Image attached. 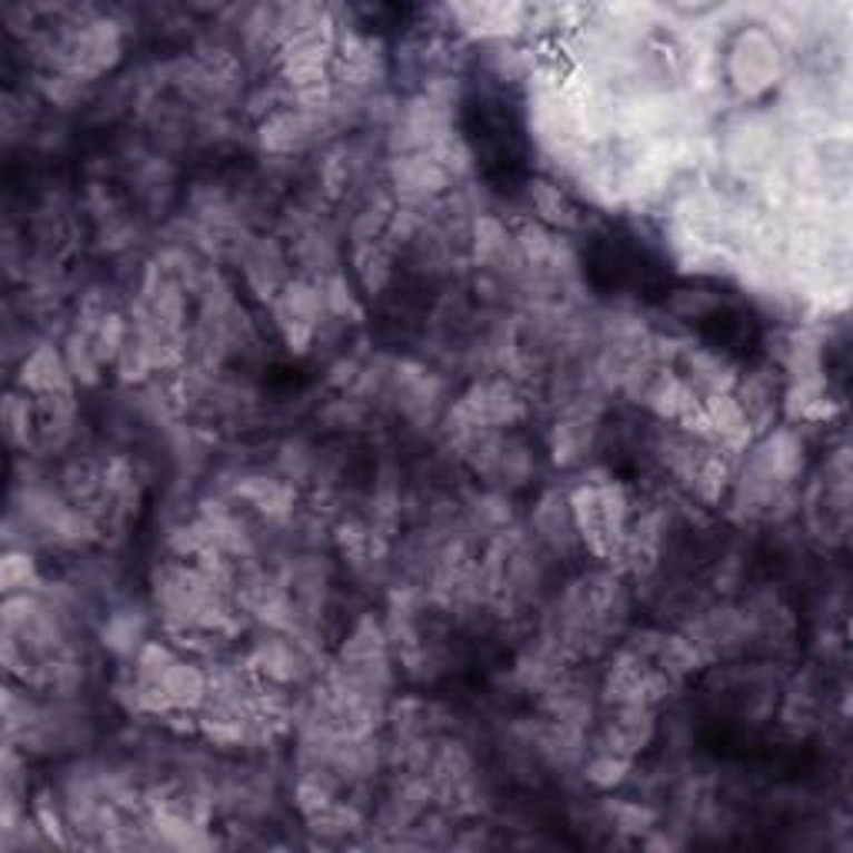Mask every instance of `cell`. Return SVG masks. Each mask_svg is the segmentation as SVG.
<instances>
[{"label":"cell","instance_id":"cell-1","mask_svg":"<svg viewBox=\"0 0 853 853\" xmlns=\"http://www.w3.org/2000/svg\"><path fill=\"white\" fill-rule=\"evenodd\" d=\"M731 80L747 90L757 94L764 87H771L781 77V47L771 33L764 30H751L737 40V47L731 50Z\"/></svg>","mask_w":853,"mask_h":853},{"label":"cell","instance_id":"cell-2","mask_svg":"<svg viewBox=\"0 0 853 853\" xmlns=\"http://www.w3.org/2000/svg\"><path fill=\"white\" fill-rule=\"evenodd\" d=\"M30 560L27 557H7V563H3V587L13 594V590H23L27 587V580H30Z\"/></svg>","mask_w":853,"mask_h":853}]
</instances>
